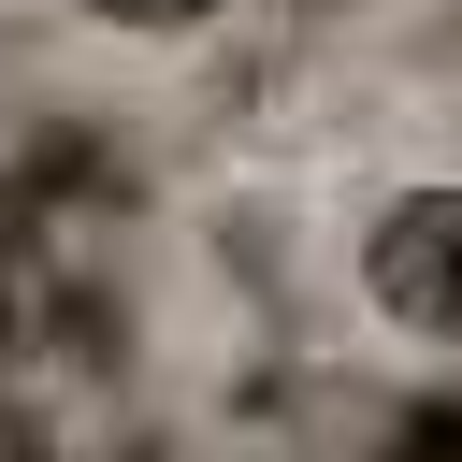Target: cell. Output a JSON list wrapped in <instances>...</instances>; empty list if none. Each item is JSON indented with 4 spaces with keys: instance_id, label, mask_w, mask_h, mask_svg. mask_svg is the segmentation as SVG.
Returning <instances> with one entry per match:
<instances>
[{
    "instance_id": "cell-3",
    "label": "cell",
    "mask_w": 462,
    "mask_h": 462,
    "mask_svg": "<svg viewBox=\"0 0 462 462\" xmlns=\"http://www.w3.org/2000/svg\"><path fill=\"white\" fill-rule=\"evenodd\" d=\"M87 29H116V43H188V29H217L231 0H72Z\"/></svg>"
},
{
    "instance_id": "cell-2",
    "label": "cell",
    "mask_w": 462,
    "mask_h": 462,
    "mask_svg": "<svg viewBox=\"0 0 462 462\" xmlns=\"http://www.w3.org/2000/svg\"><path fill=\"white\" fill-rule=\"evenodd\" d=\"M43 318H58V274H43V231L29 217H0V375L43 346Z\"/></svg>"
},
{
    "instance_id": "cell-4",
    "label": "cell",
    "mask_w": 462,
    "mask_h": 462,
    "mask_svg": "<svg viewBox=\"0 0 462 462\" xmlns=\"http://www.w3.org/2000/svg\"><path fill=\"white\" fill-rule=\"evenodd\" d=\"M0 462H43V419H29V390L0 375Z\"/></svg>"
},
{
    "instance_id": "cell-1",
    "label": "cell",
    "mask_w": 462,
    "mask_h": 462,
    "mask_svg": "<svg viewBox=\"0 0 462 462\" xmlns=\"http://www.w3.org/2000/svg\"><path fill=\"white\" fill-rule=\"evenodd\" d=\"M361 303L419 346H462V173H419L361 217Z\"/></svg>"
}]
</instances>
